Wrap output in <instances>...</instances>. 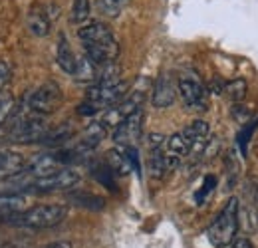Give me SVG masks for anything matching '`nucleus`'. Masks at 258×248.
Instances as JSON below:
<instances>
[{
  "mask_svg": "<svg viewBox=\"0 0 258 248\" xmlns=\"http://www.w3.org/2000/svg\"><path fill=\"white\" fill-rule=\"evenodd\" d=\"M26 209H28L26 195H22V193H0V224L12 222Z\"/></svg>",
  "mask_w": 258,
  "mask_h": 248,
  "instance_id": "12",
  "label": "nucleus"
},
{
  "mask_svg": "<svg viewBox=\"0 0 258 248\" xmlns=\"http://www.w3.org/2000/svg\"><path fill=\"white\" fill-rule=\"evenodd\" d=\"M78 38L82 40L86 56L97 66L115 64L119 56V44L109 30V26L101 22H90L78 30Z\"/></svg>",
  "mask_w": 258,
  "mask_h": 248,
  "instance_id": "1",
  "label": "nucleus"
},
{
  "mask_svg": "<svg viewBox=\"0 0 258 248\" xmlns=\"http://www.w3.org/2000/svg\"><path fill=\"white\" fill-rule=\"evenodd\" d=\"M127 2L129 0H96V8L107 18H117Z\"/></svg>",
  "mask_w": 258,
  "mask_h": 248,
  "instance_id": "22",
  "label": "nucleus"
},
{
  "mask_svg": "<svg viewBox=\"0 0 258 248\" xmlns=\"http://www.w3.org/2000/svg\"><path fill=\"white\" fill-rule=\"evenodd\" d=\"M26 161L24 157L10 149H0V179H12L22 173Z\"/></svg>",
  "mask_w": 258,
  "mask_h": 248,
  "instance_id": "16",
  "label": "nucleus"
},
{
  "mask_svg": "<svg viewBox=\"0 0 258 248\" xmlns=\"http://www.w3.org/2000/svg\"><path fill=\"white\" fill-rule=\"evenodd\" d=\"M42 248H74L72 246V242H68V240H58V242H50V244H46V246Z\"/></svg>",
  "mask_w": 258,
  "mask_h": 248,
  "instance_id": "32",
  "label": "nucleus"
},
{
  "mask_svg": "<svg viewBox=\"0 0 258 248\" xmlns=\"http://www.w3.org/2000/svg\"><path fill=\"white\" fill-rule=\"evenodd\" d=\"M258 127V119L252 121V125L248 123L240 133H238V145H240V149H242V155H246V143H248V139L252 137V131Z\"/></svg>",
  "mask_w": 258,
  "mask_h": 248,
  "instance_id": "29",
  "label": "nucleus"
},
{
  "mask_svg": "<svg viewBox=\"0 0 258 248\" xmlns=\"http://www.w3.org/2000/svg\"><path fill=\"white\" fill-rule=\"evenodd\" d=\"M2 141H6V135H0V143H2Z\"/></svg>",
  "mask_w": 258,
  "mask_h": 248,
  "instance_id": "34",
  "label": "nucleus"
},
{
  "mask_svg": "<svg viewBox=\"0 0 258 248\" xmlns=\"http://www.w3.org/2000/svg\"><path fill=\"white\" fill-rule=\"evenodd\" d=\"M56 62H58V66L64 70L66 74L74 76V72H76V64H78V56L74 54V50H72V46H70V42H68V38H66L64 34H60V38H58V46H56Z\"/></svg>",
  "mask_w": 258,
  "mask_h": 248,
  "instance_id": "18",
  "label": "nucleus"
},
{
  "mask_svg": "<svg viewBox=\"0 0 258 248\" xmlns=\"http://www.w3.org/2000/svg\"><path fill=\"white\" fill-rule=\"evenodd\" d=\"M10 76H12V70L6 62H0V92H4V86L10 82Z\"/></svg>",
  "mask_w": 258,
  "mask_h": 248,
  "instance_id": "30",
  "label": "nucleus"
},
{
  "mask_svg": "<svg viewBox=\"0 0 258 248\" xmlns=\"http://www.w3.org/2000/svg\"><path fill=\"white\" fill-rule=\"evenodd\" d=\"M50 131V125L44 115H36L26 111V115H12V121L6 129V141L20 143V145H30V143H42L46 133Z\"/></svg>",
  "mask_w": 258,
  "mask_h": 248,
  "instance_id": "2",
  "label": "nucleus"
},
{
  "mask_svg": "<svg viewBox=\"0 0 258 248\" xmlns=\"http://www.w3.org/2000/svg\"><path fill=\"white\" fill-rule=\"evenodd\" d=\"M238 228V199H228L223 211L217 215L213 224L207 228L209 242L217 248H226L232 244Z\"/></svg>",
  "mask_w": 258,
  "mask_h": 248,
  "instance_id": "4",
  "label": "nucleus"
},
{
  "mask_svg": "<svg viewBox=\"0 0 258 248\" xmlns=\"http://www.w3.org/2000/svg\"><path fill=\"white\" fill-rule=\"evenodd\" d=\"M228 248H252V242L248 238H238V240H232V244H228Z\"/></svg>",
  "mask_w": 258,
  "mask_h": 248,
  "instance_id": "31",
  "label": "nucleus"
},
{
  "mask_svg": "<svg viewBox=\"0 0 258 248\" xmlns=\"http://www.w3.org/2000/svg\"><path fill=\"white\" fill-rule=\"evenodd\" d=\"M94 171V175H96V179L101 183V185H105L109 191H115V181H113V171L107 167V163H99L97 167L92 169Z\"/></svg>",
  "mask_w": 258,
  "mask_h": 248,
  "instance_id": "27",
  "label": "nucleus"
},
{
  "mask_svg": "<svg viewBox=\"0 0 258 248\" xmlns=\"http://www.w3.org/2000/svg\"><path fill=\"white\" fill-rule=\"evenodd\" d=\"M62 90L54 82H46L24 95V109L36 115H50L62 105Z\"/></svg>",
  "mask_w": 258,
  "mask_h": 248,
  "instance_id": "5",
  "label": "nucleus"
},
{
  "mask_svg": "<svg viewBox=\"0 0 258 248\" xmlns=\"http://www.w3.org/2000/svg\"><path fill=\"white\" fill-rule=\"evenodd\" d=\"M105 135H107L105 125L101 123V121H92V123L84 129V133L80 135V141L76 143L74 149L80 151L82 155H86V153H90L92 149H96L97 145L103 141Z\"/></svg>",
  "mask_w": 258,
  "mask_h": 248,
  "instance_id": "14",
  "label": "nucleus"
},
{
  "mask_svg": "<svg viewBox=\"0 0 258 248\" xmlns=\"http://www.w3.org/2000/svg\"><path fill=\"white\" fill-rule=\"evenodd\" d=\"M175 97H177V86H175L173 78H171L169 74H161V76L155 80V84H153L151 103H153L155 107L163 109V107L173 105Z\"/></svg>",
  "mask_w": 258,
  "mask_h": 248,
  "instance_id": "13",
  "label": "nucleus"
},
{
  "mask_svg": "<svg viewBox=\"0 0 258 248\" xmlns=\"http://www.w3.org/2000/svg\"><path fill=\"white\" fill-rule=\"evenodd\" d=\"M145 99V90H135V92L123 97L121 101H117L115 105H111L109 109H105L103 117H101V123L105 125V129H115L119 123H123L129 115H133L135 111L141 109V103Z\"/></svg>",
  "mask_w": 258,
  "mask_h": 248,
  "instance_id": "8",
  "label": "nucleus"
},
{
  "mask_svg": "<svg viewBox=\"0 0 258 248\" xmlns=\"http://www.w3.org/2000/svg\"><path fill=\"white\" fill-rule=\"evenodd\" d=\"M80 173L72 167H64V169H58L56 173L52 175H46V177H40V179H34L28 185L24 187V191H30V193H56V191H70L80 183Z\"/></svg>",
  "mask_w": 258,
  "mask_h": 248,
  "instance_id": "7",
  "label": "nucleus"
},
{
  "mask_svg": "<svg viewBox=\"0 0 258 248\" xmlns=\"http://www.w3.org/2000/svg\"><path fill=\"white\" fill-rule=\"evenodd\" d=\"M70 18L74 24H86V20L90 18V0H74L72 2V12Z\"/></svg>",
  "mask_w": 258,
  "mask_h": 248,
  "instance_id": "24",
  "label": "nucleus"
},
{
  "mask_svg": "<svg viewBox=\"0 0 258 248\" xmlns=\"http://www.w3.org/2000/svg\"><path fill=\"white\" fill-rule=\"evenodd\" d=\"M181 135L187 139V143H189V147H191V153L193 151H201V149H205V145H207V141H209V135H211V127L207 121H203V119H195L191 125H187L183 131H181Z\"/></svg>",
  "mask_w": 258,
  "mask_h": 248,
  "instance_id": "15",
  "label": "nucleus"
},
{
  "mask_svg": "<svg viewBox=\"0 0 258 248\" xmlns=\"http://www.w3.org/2000/svg\"><path fill=\"white\" fill-rule=\"evenodd\" d=\"M70 137H72V127L70 125H62L58 129H50L42 143H46V145H60V143L68 141Z\"/></svg>",
  "mask_w": 258,
  "mask_h": 248,
  "instance_id": "26",
  "label": "nucleus"
},
{
  "mask_svg": "<svg viewBox=\"0 0 258 248\" xmlns=\"http://www.w3.org/2000/svg\"><path fill=\"white\" fill-rule=\"evenodd\" d=\"M143 133V111H135L133 115H129L123 123H119L115 129H113V141L121 147H127V145H133Z\"/></svg>",
  "mask_w": 258,
  "mask_h": 248,
  "instance_id": "11",
  "label": "nucleus"
},
{
  "mask_svg": "<svg viewBox=\"0 0 258 248\" xmlns=\"http://www.w3.org/2000/svg\"><path fill=\"white\" fill-rule=\"evenodd\" d=\"M68 201L72 205L88 209V211H101L105 207V201L101 197H97L94 193H88V191H72V193H68Z\"/></svg>",
  "mask_w": 258,
  "mask_h": 248,
  "instance_id": "20",
  "label": "nucleus"
},
{
  "mask_svg": "<svg viewBox=\"0 0 258 248\" xmlns=\"http://www.w3.org/2000/svg\"><path fill=\"white\" fill-rule=\"evenodd\" d=\"M107 167L113 171V175H127L129 169H131V165H129L127 157L123 153V149L121 151H109V155H107Z\"/></svg>",
  "mask_w": 258,
  "mask_h": 248,
  "instance_id": "21",
  "label": "nucleus"
},
{
  "mask_svg": "<svg viewBox=\"0 0 258 248\" xmlns=\"http://www.w3.org/2000/svg\"><path fill=\"white\" fill-rule=\"evenodd\" d=\"M225 82H221V80H215V82H213V84H211V88H213V92L215 93H223L225 92Z\"/></svg>",
  "mask_w": 258,
  "mask_h": 248,
  "instance_id": "33",
  "label": "nucleus"
},
{
  "mask_svg": "<svg viewBox=\"0 0 258 248\" xmlns=\"http://www.w3.org/2000/svg\"><path fill=\"white\" fill-rule=\"evenodd\" d=\"M101 70H103V66H97L88 56H82V58H78L74 78L80 84H92L94 86L97 80H99V76H101Z\"/></svg>",
  "mask_w": 258,
  "mask_h": 248,
  "instance_id": "17",
  "label": "nucleus"
},
{
  "mask_svg": "<svg viewBox=\"0 0 258 248\" xmlns=\"http://www.w3.org/2000/svg\"><path fill=\"white\" fill-rule=\"evenodd\" d=\"M246 90H248V86H246L244 80H234V82H228L225 86V93L228 95V99L234 101V103H238V101H242L246 97Z\"/></svg>",
  "mask_w": 258,
  "mask_h": 248,
  "instance_id": "25",
  "label": "nucleus"
},
{
  "mask_svg": "<svg viewBox=\"0 0 258 248\" xmlns=\"http://www.w3.org/2000/svg\"><path fill=\"white\" fill-rule=\"evenodd\" d=\"M58 18V6L48 4V6H34L28 14V30L34 36H48L52 30V22Z\"/></svg>",
  "mask_w": 258,
  "mask_h": 248,
  "instance_id": "10",
  "label": "nucleus"
},
{
  "mask_svg": "<svg viewBox=\"0 0 258 248\" xmlns=\"http://www.w3.org/2000/svg\"><path fill=\"white\" fill-rule=\"evenodd\" d=\"M16 111V101L10 92H0V127L10 121Z\"/></svg>",
  "mask_w": 258,
  "mask_h": 248,
  "instance_id": "23",
  "label": "nucleus"
},
{
  "mask_svg": "<svg viewBox=\"0 0 258 248\" xmlns=\"http://www.w3.org/2000/svg\"><path fill=\"white\" fill-rule=\"evenodd\" d=\"M177 92L181 95L185 107L189 109H207V90L205 86L199 82V78H195L193 74H185L181 76L179 84H177Z\"/></svg>",
  "mask_w": 258,
  "mask_h": 248,
  "instance_id": "9",
  "label": "nucleus"
},
{
  "mask_svg": "<svg viewBox=\"0 0 258 248\" xmlns=\"http://www.w3.org/2000/svg\"><path fill=\"white\" fill-rule=\"evenodd\" d=\"M215 183H217V177H215V175H207V177H205V183H203V187L199 189V193L195 195L197 205H203V203H205L207 195H209V193L215 189Z\"/></svg>",
  "mask_w": 258,
  "mask_h": 248,
  "instance_id": "28",
  "label": "nucleus"
},
{
  "mask_svg": "<svg viewBox=\"0 0 258 248\" xmlns=\"http://www.w3.org/2000/svg\"><path fill=\"white\" fill-rule=\"evenodd\" d=\"M66 217H68V207L64 205H36L20 213L10 224L28 230H44L58 226L60 222H64Z\"/></svg>",
  "mask_w": 258,
  "mask_h": 248,
  "instance_id": "3",
  "label": "nucleus"
},
{
  "mask_svg": "<svg viewBox=\"0 0 258 248\" xmlns=\"http://www.w3.org/2000/svg\"><path fill=\"white\" fill-rule=\"evenodd\" d=\"M171 163L165 155V145L161 147H151V153H149V173L153 179H163L169 171H171Z\"/></svg>",
  "mask_w": 258,
  "mask_h": 248,
  "instance_id": "19",
  "label": "nucleus"
},
{
  "mask_svg": "<svg viewBox=\"0 0 258 248\" xmlns=\"http://www.w3.org/2000/svg\"><path fill=\"white\" fill-rule=\"evenodd\" d=\"M129 84L121 80H111V82H99L94 84L88 93H86V101H90L97 111L101 109H109L111 105H115L117 101L123 99V95L127 93Z\"/></svg>",
  "mask_w": 258,
  "mask_h": 248,
  "instance_id": "6",
  "label": "nucleus"
}]
</instances>
